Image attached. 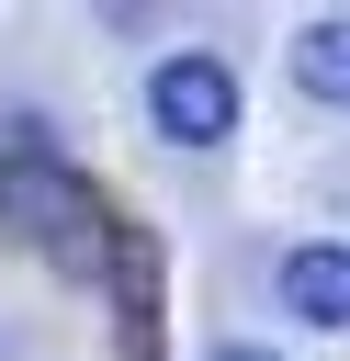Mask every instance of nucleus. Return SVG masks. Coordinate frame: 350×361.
<instances>
[{"instance_id":"obj_1","label":"nucleus","mask_w":350,"mask_h":361,"mask_svg":"<svg viewBox=\"0 0 350 361\" xmlns=\"http://www.w3.org/2000/svg\"><path fill=\"white\" fill-rule=\"evenodd\" d=\"M147 124H158L169 147H226V135H237V68H226L215 45L158 56V68H147Z\"/></svg>"},{"instance_id":"obj_2","label":"nucleus","mask_w":350,"mask_h":361,"mask_svg":"<svg viewBox=\"0 0 350 361\" xmlns=\"http://www.w3.org/2000/svg\"><path fill=\"white\" fill-rule=\"evenodd\" d=\"M79 192H90V180L45 147V124H0V237H34V248H45Z\"/></svg>"},{"instance_id":"obj_3","label":"nucleus","mask_w":350,"mask_h":361,"mask_svg":"<svg viewBox=\"0 0 350 361\" xmlns=\"http://www.w3.org/2000/svg\"><path fill=\"white\" fill-rule=\"evenodd\" d=\"M271 282H282V316L294 327H350V248L339 237H305Z\"/></svg>"},{"instance_id":"obj_4","label":"nucleus","mask_w":350,"mask_h":361,"mask_svg":"<svg viewBox=\"0 0 350 361\" xmlns=\"http://www.w3.org/2000/svg\"><path fill=\"white\" fill-rule=\"evenodd\" d=\"M113 316H124V350H158V237L147 226L113 237Z\"/></svg>"},{"instance_id":"obj_5","label":"nucleus","mask_w":350,"mask_h":361,"mask_svg":"<svg viewBox=\"0 0 350 361\" xmlns=\"http://www.w3.org/2000/svg\"><path fill=\"white\" fill-rule=\"evenodd\" d=\"M294 90L327 102V113H350V11H327V23L294 34Z\"/></svg>"},{"instance_id":"obj_6","label":"nucleus","mask_w":350,"mask_h":361,"mask_svg":"<svg viewBox=\"0 0 350 361\" xmlns=\"http://www.w3.org/2000/svg\"><path fill=\"white\" fill-rule=\"evenodd\" d=\"M215 361H271V350H237V338H226V350H215Z\"/></svg>"}]
</instances>
